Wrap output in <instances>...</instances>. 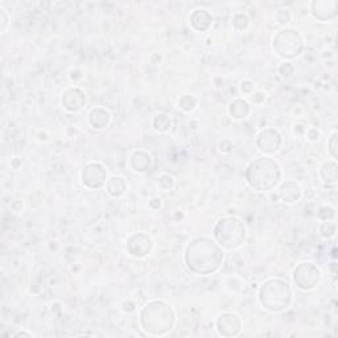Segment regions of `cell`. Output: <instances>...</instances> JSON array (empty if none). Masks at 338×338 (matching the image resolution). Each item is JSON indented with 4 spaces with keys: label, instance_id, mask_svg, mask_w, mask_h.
Wrapping results in <instances>:
<instances>
[{
    "label": "cell",
    "instance_id": "21",
    "mask_svg": "<svg viewBox=\"0 0 338 338\" xmlns=\"http://www.w3.org/2000/svg\"><path fill=\"white\" fill-rule=\"evenodd\" d=\"M154 126L157 131H160V132H165L168 129L171 128V120L168 118L167 115L164 114H161V115H157L154 120Z\"/></svg>",
    "mask_w": 338,
    "mask_h": 338
},
{
    "label": "cell",
    "instance_id": "20",
    "mask_svg": "<svg viewBox=\"0 0 338 338\" xmlns=\"http://www.w3.org/2000/svg\"><path fill=\"white\" fill-rule=\"evenodd\" d=\"M126 190V182L120 177H112L108 180L107 182V192L112 195V197H119L122 195Z\"/></svg>",
    "mask_w": 338,
    "mask_h": 338
},
{
    "label": "cell",
    "instance_id": "33",
    "mask_svg": "<svg viewBox=\"0 0 338 338\" xmlns=\"http://www.w3.org/2000/svg\"><path fill=\"white\" fill-rule=\"evenodd\" d=\"M157 201V198H155V199H152V202H151V205L154 206V208H159V206H160V201H159V202H156Z\"/></svg>",
    "mask_w": 338,
    "mask_h": 338
},
{
    "label": "cell",
    "instance_id": "30",
    "mask_svg": "<svg viewBox=\"0 0 338 338\" xmlns=\"http://www.w3.org/2000/svg\"><path fill=\"white\" fill-rule=\"evenodd\" d=\"M0 15H2V23H3V25H2V31H4V29L7 28V24H8V18H7V14H6V10H3V8H0Z\"/></svg>",
    "mask_w": 338,
    "mask_h": 338
},
{
    "label": "cell",
    "instance_id": "8",
    "mask_svg": "<svg viewBox=\"0 0 338 338\" xmlns=\"http://www.w3.org/2000/svg\"><path fill=\"white\" fill-rule=\"evenodd\" d=\"M106 177H107V172L105 168L99 164H87L82 172V180L84 184L87 188L97 189L105 184Z\"/></svg>",
    "mask_w": 338,
    "mask_h": 338
},
{
    "label": "cell",
    "instance_id": "27",
    "mask_svg": "<svg viewBox=\"0 0 338 338\" xmlns=\"http://www.w3.org/2000/svg\"><path fill=\"white\" fill-rule=\"evenodd\" d=\"M159 184L163 189H169L173 186V178L169 177V176H161L160 180H159Z\"/></svg>",
    "mask_w": 338,
    "mask_h": 338
},
{
    "label": "cell",
    "instance_id": "22",
    "mask_svg": "<svg viewBox=\"0 0 338 338\" xmlns=\"http://www.w3.org/2000/svg\"><path fill=\"white\" fill-rule=\"evenodd\" d=\"M195 106V99L192 95H182L180 98V107L184 110V111H192Z\"/></svg>",
    "mask_w": 338,
    "mask_h": 338
},
{
    "label": "cell",
    "instance_id": "23",
    "mask_svg": "<svg viewBox=\"0 0 338 338\" xmlns=\"http://www.w3.org/2000/svg\"><path fill=\"white\" fill-rule=\"evenodd\" d=\"M322 237H333L335 233V225L331 222H325L322 223V226L320 229Z\"/></svg>",
    "mask_w": 338,
    "mask_h": 338
},
{
    "label": "cell",
    "instance_id": "7",
    "mask_svg": "<svg viewBox=\"0 0 338 338\" xmlns=\"http://www.w3.org/2000/svg\"><path fill=\"white\" fill-rule=\"evenodd\" d=\"M293 280L301 290H312L320 282V271L312 263H301L295 269Z\"/></svg>",
    "mask_w": 338,
    "mask_h": 338
},
{
    "label": "cell",
    "instance_id": "18",
    "mask_svg": "<svg viewBox=\"0 0 338 338\" xmlns=\"http://www.w3.org/2000/svg\"><path fill=\"white\" fill-rule=\"evenodd\" d=\"M248 112H250V107H248L247 102L242 101V99H237L230 105V114L235 119L246 118Z\"/></svg>",
    "mask_w": 338,
    "mask_h": 338
},
{
    "label": "cell",
    "instance_id": "15",
    "mask_svg": "<svg viewBox=\"0 0 338 338\" xmlns=\"http://www.w3.org/2000/svg\"><path fill=\"white\" fill-rule=\"evenodd\" d=\"M190 23H192L193 28L197 29V31H206L212 24V16L208 11L197 10L193 12Z\"/></svg>",
    "mask_w": 338,
    "mask_h": 338
},
{
    "label": "cell",
    "instance_id": "2",
    "mask_svg": "<svg viewBox=\"0 0 338 338\" xmlns=\"http://www.w3.org/2000/svg\"><path fill=\"white\" fill-rule=\"evenodd\" d=\"M246 180L256 190H269L280 180V168L272 159H258L246 171Z\"/></svg>",
    "mask_w": 338,
    "mask_h": 338
},
{
    "label": "cell",
    "instance_id": "5",
    "mask_svg": "<svg viewBox=\"0 0 338 338\" xmlns=\"http://www.w3.org/2000/svg\"><path fill=\"white\" fill-rule=\"evenodd\" d=\"M217 242L225 248H237L242 246L246 239V227L238 218L229 217L217 223L214 229Z\"/></svg>",
    "mask_w": 338,
    "mask_h": 338
},
{
    "label": "cell",
    "instance_id": "13",
    "mask_svg": "<svg viewBox=\"0 0 338 338\" xmlns=\"http://www.w3.org/2000/svg\"><path fill=\"white\" fill-rule=\"evenodd\" d=\"M62 105L67 111H78L85 105V94L80 89H70L63 94Z\"/></svg>",
    "mask_w": 338,
    "mask_h": 338
},
{
    "label": "cell",
    "instance_id": "12",
    "mask_svg": "<svg viewBox=\"0 0 338 338\" xmlns=\"http://www.w3.org/2000/svg\"><path fill=\"white\" fill-rule=\"evenodd\" d=\"M217 328H218L220 334L225 335V337H233V335H237L241 330V320L235 314L225 313L221 316L217 322Z\"/></svg>",
    "mask_w": 338,
    "mask_h": 338
},
{
    "label": "cell",
    "instance_id": "28",
    "mask_svg": "<svg viewBox=\"0 0 338 338\" xmlns=\"http://www.w3.org/2000/svg\"><path fill=\"white\" fill-rule=\"evenodd\" d=\"M276 18H278V21L279 23H288L290 21V14H288V11L280 10L278 14H276Z\"/></svg>",
    "mask_w": 338,
    "mask_h": 338
},
{
    "label": "cell",
    "instance_id": "16",
    "mask_svg": "<svg viewBox=\"0 0 338 338\" xmlns=\"http://www.w3.org/2000/svg\"><path fill=\"white\" fill-rule=\"evenodd\" d=\"M151 165H152V159L146 152L139 151V152H135L131 157V167L133 171L147 172L151 169Z\"/></svg>",
    "mask_w": 338,
    "mask_h": 338
},
{
    "label": "cell",
    "instance_id": "10",
    "mask_svg": "<svg viewBox=\"0 0 338 338\" xmlns=\"http://www.w3.org/2000/svg\"><path fill=\"white\" fill-rule=\"evenodd\" d=\"M312 14L316 19L326 21L334 19L338 14L337 0H317L312 3Z\"/></svg>",
    "mask_w": 338,
    "mask_h": 338
},
{
    "label": "cell",
    "instance_id": "26",
    "mask_svg": "<svg viewBox=\"0 0 338 338\" xmlns=\"http://www.w3.org/2000/svg\"><path fill=\"white\" fill-rule=\"evenodd\" d=\"M329 151H330L331 156L337 157V132L331 135L330 140H329Z\"/></svg>",
    "mask_w": 338,
    "mask_h": 338
},
{
    "label": "cell",
    "instance_id": "25",
    "mask_svg": "<svg viewBox=\"0 0 338 338\" xmlns=\"http://www.w3.org/2000/svg\"><path fill=\"white\" fill-rule=\"evenodd\" d=\"M318 217H320L321 220H330V218L334 217V210L331 209V208H321L320 212H318Z\"/></svg>",
    "mask_w": 338,
    "mask_h": 338
},
{
    "label": "cell",
    "instance_id": "1",
    "mask_svg": "<svg viewBox=\"0 0 338 338\" xmlns=\"http://www.w3.org/2000/svg\"><path fill=\"white\" fill-rule=\"evenodd\" d=\"M223 260L222 250L209 238H198L189 244L185 261L190 271L198 275H209L220 268Z\"/></svg>",
    "mask_w": 338,
    "mask_h": 338
},
{
    "label": "cell",
    "instance_id": "3",
    "mask_svg": "<svg viewBox=\"0 0 338 338\" xmlns=\"http://www.w3.org/2000/svg\"><path fill=\"white\" fill-rule=\"evenodd\" d=\"M142 325L151 334H164L172 328L173 312L163 301H152L142 312Z\"/></svg>",
    "mask_w": 338,
    "mask_h": 338
},
{
    "label": "cell",
    "instance_id": "29",
    "mask_svg": "<svg viewBox=\"0 0 338 338\" xmlns=\"http://www.w3.org/2000/svg\"><path fill=\"white\" fill-rule=\"evenodd\" d=\"M292 73H293V66L291 63H284V65H282V67H280V74H282V76H284V77H290Z\"/></svg>",
    "mask_w": 338,
    "mask_h": 338
},
{
    "label": "cell",
    "instance_id": "4",
    "mask_svg": "<svg viewBox=\"0 0 338 338\" xmlns=\"http://www.w3.org/2000/svg\"><path fill=\"white\" fill-rule=\"evenodd\" d=\"M259 299L264 308L271 312H282L290 307L292 292L286 282L280 279H272L261 286Z\"/></svg>",
    "mask_w": 338,
    "mask_h": 338
},
{
    "label": "cell",
    "instance_id": "9",
    "mask_svg": "<svg viewBox=\"0 0 338 338\" xmlns=\"http://www.w3.org/2000/svg\"><path fill=\"white\" fill-rule=\"evenodd\" d=\"M256 144H258L259 150L261 152H264V154H274L282 146V136L275 129L267 128L259 133Z\"/></svg>",
    "mask_w": 338,
    "mask_h": 338
},
{
    "label": "cell",
    "instance_id": "17",
    "mask_svg": "<svg viewBox=\"0 0 338 338\" xmlns=\"http://www.w3.org/2000/svg\"><path fill=\"white\" fill-rule=\"evenodd\" d=\"M90 124L94 128H105L106 126L108 124V120H110V115H108V112L103 108H95L93 110L90 114Z\"/></svg>",
    "mask_w": 338,
    "mask_h": 338
},
{
    "label": "cell",
    "instance_id": "31",
    "mask_svg": "<svg viewBox=\"0 0 338 338\" xmlns=\"http://www.w3.org/2000/svg\"><path fill=\"white\" fill-rule=\"evenodd\" d=\"M231 148H233V146H231L230 142H227V140H223L222 143H221V150H222L223 152H229Z\"/></svg>",
    "mask_w": 338,
    "mask_h": 338
},
{
    "label": "cell",
    "instance_id": "24",
    "mask_svg": "<svg viewBox=\"0 0 338 338\" xmlns=\"http://www.w3.org/2000/svg\"><path fill=\"white\" fill-rule=\"evenodd\" d=\"M234 25L237 27L238 29H244L248 25V19L244 16V15H237L234 18Z\"/></svg>",
    "mask_w": 338,
    "mask_h": 338
},
{
    "label": "cell",
    "instance_id": "32",
    "mask_svg": "<svg viewBox=\"0 0 338 338\" xmlns=\"http://www.w3.org/2000/svg\"><path fill=\"white\" fill-rule=\"evenodd\" d=\"M251 90H252L251 82L246 81V82H243V84H242V91H243V93H250Z\"/></svg>",
    "mask_w": 338,
    "mask_h": 338
},
{
    "label": "cell",
    "instance_id": "14",
    "mask_svg": "<svg viewBox=\"0 0 338 338\" xmlns=\"http://www.w3.org/2000/svg\"><path fill=\"white\" fill-rule=\"evenodd\" d=\"M300 195H301V190L296 182L287 181L280 188V197L286 202H295L300 198Z\"/></svg>",
    "mask_w": 338,
    "mask_h": 338
},
{
    "label": "cell",
    "instance_id": "11",
    "mask_svg": "<svg viewBox=\"0 0 338 338\" xmlns=\"http://www.w3.org/2000/svg\"><path fill=\"white\" fill-rule=\"evenodd\" d=\"M152 248V242L144 234H136L131 237L127 242V250L133 256H144L151 251Z\"/></svg>",
    "mask_w": 338,
    "mask_h": 338
},
{
    "label": "cell",
    "instance_id": "6",
    "mask_svg": "<svg viewBox=\"0 0 338 338\" xmlns=\"http://www.w3.org/2000/svg\"><path fill=\"white\" fill-rule=\"evenodd\" d=\"M274 46L279 56L284 58H293L299 56L303 50V41L297 32L292 29H284L276 35Z\"/></svg>",
    "mask_w": 338,
    "mask_h": 338
},
{
    "label": "cell",
    "instance_id": "19",
    "mask_svg": "<svg viewBox=\"0 0 338 338\" xmlns=\"http://www.w3.org/2000/svg\"><path fill=\"white\" fill-rule=\"evenodd\" d=\"M321 177L325 182L331 184L335 182L338 178V167L335 163H326L321 168Z\"/></svg>",
    "mask_w": 338,
    "mask_h": 338
},
{
    "label": "cell",
    "instance_id": "34",
    "mask_svg": "<svg viewBox=\"0 0 338 338\" xmlns=\"http://www.w3.org/2000/svg\"><path fill=\"white\" fill-rule=\"evenodd\" d=\"M21 335H24V337H31V334H29V333H24V331H20V333H18V334H16V337H21Z\"/></svg>",
    "mask_w": 338,
    "mask_h": 338
}]
</instances>
